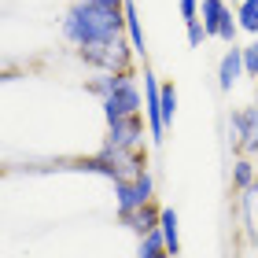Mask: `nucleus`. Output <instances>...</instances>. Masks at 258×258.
Wrapping results in <instances>:
<instances>
[{
	"label": "nucleus",
	"mask_w": 258,
	"mask_h": 258,
	"mask_svg": "<svg viewBox=\"0 0 258 258\" xmlns=\"http://www.w3.org/2000/svg\"><path fill=\"white\" fill-rule=\"evenodd\" d=\"M81 59H85L89 67H96V70L122 74V70H133V59H140V55L133 52L129 37L122 33V37H114V41H100V44H89V48H81Z\"/></svg>",
	"instance_id": "f03ea898"
},
{
	"label": "nucleus",
	"mask_w": 258,
	"mask_h": 258,
	"mask_svg": "<svg viewBox=\"0 0 258 258\" xmlns=\"http://www.w3.org/2000/svg\"><path fill=\"white\" fill-rule=\"evenodd\" d=\"M240 221L247 229V240L258 243V181L240 192Z\"/></svg>",
	"instance_id": "9d476101"
},
{
	"label": "nucleus",
	"mask_w": 258,
	"mask_h": 258,
	"mask_svg": "<svg viewBox=\"0 0 258 258\" xmlns=\"http://www.w3.org/2000/svg\"><path fill=\"white\" fill-rule=\"evenodd\" d=\"M254 181H258V177H254V162H251L247 155L232 162V188H236V192H243V188H251Z\"/></svg>",
	"instance_id": "dca6fc26"
},
{
	"label": "nucleus",
	"mask_w": 258,
	"mask_h": 258,
	"mask_svg": "<svg viewBox=\"0 0 258 258\" xmlns=\"http://www.w3.org/2000/svg\"><path fill=\"white\" fill-rule=\"evenodd\" d=\"M162 254H170V251H166V240H162V232H159V229H151L148 236H140L137 258H162Z\"/></svg>",
	"instance_id": "2eb2a0df"
},
{
	"label": "nucleus",
	"mask_w": 258,
	"mask_h": 258,
	"mask_svg": "<svg viewBox=\"0 0 258 258\" xmlns=\"http://www.w3.org/2000/svg\"><path fill=\"white\" fill-rule=\"evenodd\" d=\"M232 4H240V0H232Z\"/></svg>",
	"instance_id": "b1692460"
},
{
	"label": "nucleus",
	"mask_w": 258,
	"mask_h": 258,
	"mask_svg": "<svg viewBox=\"0 0 258 258\" xmlns=\"http://www.w3.org/2000/svg\"><path fill=\"white\" fill-rule=\"evenodd\" d=\"M100 4H111V8H122L125 0H100Z\"/></svg>",
	"instance_id": "5701e85b"
},
{
	"label": "nucleus",
	"mask_w": 258,
	"mask_h": 258,
	"mask_svg": "<svg viewBox=\"0 0 258 258\" xmlns=\"http://www.w3.org/2000/svg\"><path fill=\"white\" fill-rule=\"evenodd\" d=\"M225 15H229V4H225V0H203V4H199V22L207 26V37H218V33H221Z\"/></svg>",
	"instance_id": "f8f14e48"
},
{
	"label": "nucleus",
	"mask_w": 258,
	"mask_h": 258,
	"mask_svg": "<svg viewBox=\"0 0 258 258\" xmlns=\"http://www.w3.org/2000/svg\"><path fill=\"white\" fill-rule=\"evenodd\" d=\"M159 214H162V210H155V203H148V207L129 210V214H118V218H122V225H125V229H133V232H137V236H148L151 229H159Z\"/></svg>",
	"instance_id": "9b49d317"
},
{
	"label": "nucleus",
	"mask_w": 258,
	"mask_h": 258,
	"mask_svg": "<svg viewBox=\"0 0 258 258\" xmlns=\"http://www.w3.org/2000/svg\"><path fill=\"white\" fill-rule=\"evenodd\" d=\"M100 155L114 166V181H133L144 173V151H129V148H111V144H103L100 148Z\"/></svg>",
	"instance_id": "0eeeda50"
},
{
	"label": "nucleus",
	"mask_w": 258,
	"mask_h": 258,
	"mask_svg": "<svg viewBox=\"0 0 258 258\" xmlns=\"http://www.w3.org/2000/svg\"><path fill=\"white\" fill-rule=\"evenodd\" d=\"M236 19L243 33H258V0H240L236 4Z\"/></svg>",
	"instance_id": "f3484780"
},
{
	"label": "nucleus",
	"mask_w": 258,
	"mask_h": 258,
	"mask_svg": "<svg viewBox=\"0 0 258 258\" xmlns=\"http://www.w3.org/2000/svg\"><path fill=\"white\" fill-rule=\"evenodd\" d=\"M107 144H111V148L140 151V144H144V122H140V114H129V118L111 122V125H107Z\"/></svg>",
	"instance_id": "6e6552de"
},
{
	"label": "nucleus",
	"mask_w": 258,
	"mask_h": 258,
	"mask_svg": "<svg viewBox=\"0 0 258 258\" xmlns=\"http://www.w3.org/2000/svg\"><path fill=\"white\" fill-rule=\"evenodd\" d=\"M199 4H203V0H177V8H181V19H184V22L199 19Z\"/></svg>",
	"instance_id": "4be33fe9"
},
{
	"label": "nucleus",
	"mask_w": 258,
	"mask_h": 258,
	"mask_svg": "<svg viewBox=\"0 0 258 258\" xmlns=\"http://www.w3.org/2000/svg\"><path fill=\"white\" fill-rule=\"evenodd\" d=\"M59 30L78 52L100 41H114L125 33V4L111 8V4H100V0H74L67 8Z\"/></svg>",
	"instance_id": "f257e3e1"
},
{
	"label": "nucleus",
	"mask_w": 258,
	"mask_h": 258,
	"mask_svg": "<svg viewBox=\"0 0 258 258\" xmlns=\"http://www.w3.org/2000/svg\"><path fill=\"white\" fill-rule=\"evenodd\" d=\"M243 74H247V78H258V41L243 44Z\"/></svg>",
	"instance_id": "aec40b11"
},
{
	"label": "nucleus",
	"mask_w": 258,
	"mask_h": 258,
	"mask_svg": "<svg viewBox=\"0 0 258 258\" xmlns=\"http://www.w3.org/2000/svg\"><path fill=\"white\" fill-rule=\"evenodd\" d=\"M236 33H240V19H236V11L229 8L225 22H221V33H218V41H225V44H236Z\"/></svg>",
	"instance_id": "6ab92c4d"
},
{
	"label": "nucleus",
	"mask_w": 258,
	"mask_h": 258,
	"mask_svg": "<svg viewBox=\"0 0 258 258\" xmlns=\"http://www.w3.org/2000/svg\"><path fill=\"white\" fill-rule=\"evenodd\" d=\"M159 232H162V240H166V251L177 258V254H181V236H177V210H173V207H162V214H159Z\"/></svg>",
	"instance_id": "4468645a"
},
{
	"label": "nucleus",
	"mask_w": 258,
	"mask_h": 258,
	"mask_svg": "<svg viewBox=\"0 0 258 258\" xmlns=\"http://www.w3.org/2000/svg\"><path fill=\"white\" fill-rule=\"evenodd\" d=\"M173 114H177V89H173V81H162V122H166V129L173 125Z\"/></svg>",
	"instance_id": "a211bd4d"
},
{
	"label": "nucleus",
	"mask_w": 258,
	"mask_h": 258,
	"mask_svg": "<svg viewBox=\"0 0 258 258\" xmlns=\"http://www.w3.org/2000/svg\"><path fill=\"white\" fill-rule=\"evenodd\" d=\"M184 26H188V44H192V48H203V41H207V26H203L199 19L184 22Z\"/></svg>",
	"instance_id": "412c9836"
},
{
	"label": "nucleus",
	"mask_w": 258,
	"mask_h": 258,
	"mask_svg": "<svg viewBox=\"0 0 258 258\" xmlns=\"http://www.w3.org/2000/svg\"><path fill=\"white\" fill-rule=\"evenodd\" d=\"M155 199V177L144 170L133 181H114V203H118V214H129V210H140Z\"/></svg>",
	"instance_id": "20e7f679"
},
{
	"label": "nucleus",
	"mask_w": 258,
	"mask_h": 258,
	"mask_svg": "<svg viewBox=\"0 0 258 258\" xmlns=\"http://www.w3.org/2000/svg\"><path fill=\"white\" fill-rule=\"evenodd\" d=\"M125 37L129 44H133V52L144 59V52H148V41H144V26H140V11L133 0H125Z\"/></svg>",
	"instance_id": "ddd939ff"
},
{
	"label": "nucleus",
	"mask_w": 258,
	"mask_h": 258,
	"mask_svg": "<svg viewBox=\"0 0 258 258\" xmlns=\"http://www.w3.org/2000/svg\"><path fill=\"white\" fill-rule=\"evenodd\" d=\"M144 114H148V137L151 144H162L166 137V122H162V85L159 78L144 70Z\"/></svg>",
	"instance_id": "423d86ee"
},
{
	"label": "nucleus",
	"mask_w": 258,
	"mask_h": 258,
	"mask_svg": "<svg viewBox=\"0 0 258 258\" xmlns=\"http://www.w3.org/2000/svg\"><path fill=\"white\" fill-rule=\"evenodd\" d=\"M229 144L236 151H247V155L258 151V103L229 114Z\"/></svg>",
	"instance_id": "39448f33"
},
{
	"label": "nucleus",
	"mask_w": 258,
	"mask_h": 258,
	"mask_svg": "<svg viewBox=\"0 0 258 258\" xmlns=\"http://www.w3.org/2000/svg\"><path fill=\"white\" fill-rule=\"evenodd\" d=\"M100 107H103L107 125L118 122V118H129V114H140V111H144V96H140V85H137V74H133V70H125L122 81H118V89L107 92V96L100 100Z\"/></svg>",
	"instance_id": "7ed1b4c3"
},
{
	"label": "nucleus",
	"mask_w": 258,
	"mask_h": 258,
	"mask_svg": "<svg viewBox=\"0 0 258 258\" xmlns=\"http://www.w3.org/2000/svg\"><path fill=\"white\" fill-rule=\"evenodd\" d=\"M240 78H243V48L229 44L225 55L218 59V89H221V92H232Z\"/></svg>",
	"instance_id": "1a4fd4ad"
}]
</instances>
